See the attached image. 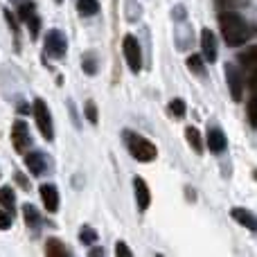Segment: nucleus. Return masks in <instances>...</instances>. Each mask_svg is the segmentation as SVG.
<instances>
[{
	"label": "nucleus",
	"mask_w": 257,
	"mask_h": 257,
	"mask_svg": "<svg viewBox=\"0 0 257 257\" xmlns=\"http://www.w3.org/2000/svg\"><path fill=\"white\" fill-rule=\"evenodd\" d=\"M187 70L194 72V75H205V63H203V57H199V54H190L187 57Z\"/></svg>",
	"instance_id": "f3484780"
},
{
	"label": "nucleus",
	"mask_w": 257,
	"mask_h": 257,
	"mask_svg": "<svg viewBox=\"0 0 257 257\" xmlns=\"http://www.w3.org/2000/svg\"><path fill=\"white\" fill-rule=\"evenodd\" d=\"M12 142H14V147H16V151H27V147H30V142H32L27 122H23V120L14 122V126H12Z\"/></svg>",
	"instance_id": "0eeeda50"
},
{
	"label": "nucleus",
	"mask_w": 257,
	"mask_h": 257,
	"mask_svg": "<svg viewBox=\"0 0 257 257\" xmlns=\"http://www.w3.org/2000/svg\"><path fill=\"white\" fill-rule=\"evenodd\" d=\"M45 52L52 59H63L68 52V41L61 30H48L45 32Z\"/></svg>",
	"instance_id": "39448f33"
},
{
	"label": "nucleus",
	"mask_w": 257,
	"mask_h": 257,
	"mask_svg": "<svg viewBox=\"0 0 257 257\" xmlns=\"http://www.w3.org/2000/svg\"><path fill=\"white\" fill-rule=\"evenodd\" d=\"M239 61L244 63L246 68H255V63H257V48H255V45H248V48H246V52L239 54Z\"/></svg>",
	"instance_id": "412c9836"
},
{
	"label": "nucleus",
	"mask_w": 257,
	"mask_h": 257,
	"mask_svg": "<svg viewBox=\"0 0 257 257\" xmlns=\"http://www.w3.org/2000/svg\"><path fill=\"white\" fill-rule=\"evenodd\" d=\"M77 9H79L81 16H95V14L99 12V3L97 0H79Z\"/></svg>",
	"instance_id": "a211bd4d"
},
{
	"label": "nucleus",
	"mask_w": 257,
	"mask_h": 257,
	"mask_svg": "<svg viewBox=\"0 0 257 257\" xmlns=\"http://www.w3.org/2000/svg\"><path fill=\"white\" fill-rule=\"evenodd\" d=\"M81 68H84L86 75H97L99 63H97V57H95V52H86L84 57H81Z\"/></svg>",
	"instance_id": "dca6fc26"
},
{
	"label": "nucleus",
	"mask_w": 257,
	"mask_h": 257,
	"mask_svg": "<svg viewBox=\"0 0 257 257\" xmlns=\"http://www.w3.org/2000/svg\"><path fill=\"white\" fill-rule=\"evenodd\" d=\"M84 111H86V117H88L90 124H97V122H99V115H97V106H95L93 99H88V102H86Z\"/></svg>",
	"instance_id": "b1692460"
},
{
	"label": "nucleus",
	"mask_w": 257,
	"mask_h": 257,
	"mask_svg": "<svg viewBox=\"0 0 257 257\" xmlns=\"http://www.w3.org/2000/svg\"><path fill=\"white\" fill-rule=\"evenodd\" d=\"M133 190H136V201H138V210L145 212L151 203V192H149V185L142 176H136L133 178Z\"/></svg>",
	"instance_id": "9d476101"
},
{
	"label": "nucleus",
	"mask_w": 257,
	"mask_h": 257,
	"mask_svg": "<svg viewBox=\"0 0 257 257\" xmlns=\"http://www.w3.org/2000/svg\"><path fill=\"white\" fill-rule=\"evenodd\" d=\"M223 72H226V81H228V88H230V95L235 102H241L244 97V72L239 70L237 63H226L223 66Z\"/></svg>",
	"instance_id": "20e7f679"
},
{
	"label": "nucleus",
	"mask_w": 257,
	"mask_h": 257,
	"mask_svg": "<svg viewBox=\"0 0 257 257\" xmlns=\"http://www.w3.org/2000/svg\"><path fill=\"white\" fill-rule=\"evenodd\" d=\"M54 3H63V0H54Z\"/></svg>",
	"instance_id": "2f4dec72"
},
{
	"label": "nucleus",
	"mask_w": 257,
	"mask_h": 257,
	"mask_svg": "<svg viewBox=\"0 0 257 257\" xmlns=\"http://www.w3.org/2000/svg\"><path fill=\"white\" fill-rule=\"evenodd\" d=\"M34 3H21L18 5V18H21L23 23H27L32 16H34Z\"/></svg>",
	"instance_id": "5701e85b"
},
{
	"label": "nucleus",
	"mask_w": 257,
	"mask_h": 257,
	"mask_svg": "<svg viewBox=\"0 0 257 257\" xmlns=\"http://www.w3.org/2000/svg\"><path fill=\"white\" fill-rule=\"evenodd\" d=\"M205 140H208V149L212 151V154H221V151H226V136H223L221 128L212 126L208 128V136H205Z\"/></svg>",
	"instance_id": "9b49d317"
},
{
	"label": "nucleus",
	"mask_w": 257,
	"mask_h": 257,
	"mask_svg": "<svg viewBox=\"0 0 257 257\" xmlns=\"http://www.w3.org/2000/svg\"><path fill=\"white\" fill-rule=\"evenodd\" d=\"M255 108H257V99H255V97H250L248 102H246V115H248L250 126H257V115H255Z\"/></svg>",
	"instance_id": "393cba45"
},
{
	"label": "nucleus",
	"mask_w": 257,
	"mask_h": 257,
	"mask_svg": "<svg viewBox=\"0 0 257 257\" xmlns=\"http://www.w3.org/2000/svg\"><path fill=\"white\" fill-rule=\"evenodd\" d=\"M34 120H36V126H39L41 136L45 138L48 142L54 140V124H52V115H50V108L45 104V99H34Z\"/></svg>",
	"instance_id": "7ed1b4c3"
},
{
	"label": "nucleus",
	"mask_w": 257,
	"mask_h": 257,
	"mask_svg": "<svg viewBox=\"0 0 257 257\" xmlns=\"http://www.w3.org/2000/svg\"><path fill=\"white\" fill-rule=\"evenodd\" d=\"M201 50H203V59L208 63L217 61V36L212 30H201Z\"/></svg>",
	"instance_id": "6e6552de"
},
{
	"label": "nucleus",
	"mask_w": 257,
	"mask_h": 257,
	"mask_svg": "<svg viewBox=\"0 0 257 257\" xmlns=\"http://www.w3.org/2000/svg\"><path fill=\"white\" fill-rule=\"evenodd\" d=\"M122 48H124V59L131 68V72H140L142 68V50H140V43L133 34H126L124 41H122Z\"/></svg>",
	"instance_id": "423d86ee"
},
{
	"label": "nucleus",
	"mask_w": 257,
	"mask_h": 257,
	"mask_svg": "<svg viewBox=\"0 0 257 257\" xmlns=\"http://www.w3.org/2000/svg\"><path fill=\"white\" fill-rule=\"evenodd\" d=\"M185 138H187V142L192 145V149H194L196 154L203 151V140H201V133H199V128L196 126H187L185 128Z\"/></svg>",
	"instance_id": "2eb2a0df"
},
{
	"label": "nucleus",
	"mask_w": 257,
	"mask_h": 257,
	"mask_svg": "<svg viewBox=\"0 0 257 257\" xmlns=\"http://www.w3.org/2000/svg\"><path fill=\"white\" fill-rule=\"evenodd\" d=\"M27 27H30V36L32 39H36V36H39V30H41V18L34 14V16L27 21Z\"/></svg>",
	"instance_id": "bb28decb"
},
{
	"label": "nucleus",
	"mask_w": 257,
	"mask_h": 257,
	"mask_svg": "<svg viewBox=\"0 0 257 257\" xmlns=\"http://www.w3.org/2000/svg\"><path fill=\"white\" fill-rule=\"evenodd\" d=\"M25 165H27V169H30L34 176H41V174L45 172V158H43L41 151H32V154H27L25 156Z\"/></svg>",
	"instance_id": "ddd939ff"
},
{
	"label": "nucleus",
	"mask_w": 257,
	"mask_h": 257,
	"mask_svg": "<svg viewBox=\"0 0 257 257\" xmlns=\"http://www.w3.org/2000/svg\"><path fill=\"white\" fill-rule=\"evenodd\" d=\"M0 203L5 205V208L14 210V205H16V194H14L12 187H0Z\"/></svg>",
	"instance_id": "aec40b11"
},
{
	"label": "nucleus",
	"mask_w": 257,
	"mask_h": 257,
	"mask_svg": "<svg viewBox=\"0 0 257 257\" xmlns=\"http://www.w3.org/2000/svg\"><path fill=\"white\" fill-rule=\"evenodd\" d=\"M88 255H90V257H102V255H104V248H102V246H93Z\"/></svg>",
	"instance_id": "7c9ffc66"
},
{
	"label": "nucleus",
	"mask_w": 257,
	"mask_h": 257,
	"mask_svg": "<svg viewBox=\"0 0 257 257\" xmlns=\"http://www.w3.org/2000/svg\"><path fill=\"white\" fill-rule=\"evenodd\" d=\"M79 239H81V244L93 246L95 241H97V232H95V228H90V226H81V230H79Z\"/></svg>",
	"instance_id": "4be33fe9"
},
{
	"label": "nucleus",
	"mask_w": 257,
	"mask_h": 257,
	"mask_svg": "<svg viewBox=\"0 0 257 257\" xmlns=\"http://www.w3.org/2000/svg\"><path fill=\"white\" fill-rule=\"evenodd\" d=\"M219 27H221L223 41H226L228 45H232V48L244 45L246 41L253 36V27H250L239 14L230 12V9H226V12L219 14Z\"/></svg>",
	"instance_id": "f257e3e1"
},
{
	"label": "nucleus",
	"mask_w": 257,
	"mask_h": 257,
	"mask_svg": "<svg viewBox=\"0 0 257 257\" xmlns=\"http://www.w3.org/2000/svg\"><path fill=\"white\" fill-rule=\"evenodd\" d=\"M9 228H12V217L0 208V230H9Z\"/></svg>",
	"instance_id": "cd10ccee"
},
{
	"label": "nucleus",
	"mask_w": 257,
	"mask_h": 257,
	"mask_svg": "<svg viewBox=\"0 0 257 257\" xmlns=\"http://www.w3.org/2000/svg\"><path fill=\"white\" fill-rule=\"evenodd\" d=\"M230 217L235 219L239 226H244L246 230H250V232H255V228H257V219H255V214L250 212V210H246V208H232L230 210Z\"/></svg>",
	"instance_id": "f8f14e48"
},
{
	"label": "nucleus",
	"mask_w": 257,
	"mask_h": 257,
	"mask_svg": "<svg viewBox=\"0 0 257 257\" xmlns=\"http://www.w3.org/2000/svg\"><path fill=\"white\" fill-rule=\"evenodd\" d=\"M115 255H120V257H131V248H128L124 241H117V244H115Z\"/></svg>",
	"instance_id": "c85d7f7f"
},
{
	"label": "nucleus",
	"mask_w": 257,
	"mask_h": 257,
	"mask_svg": "<svg viewBox=\"0 0 257 257\" xmlns=\"http://www.w3.org/2000/svg\"><path fill=\"white\" fill-rule=\"evenodd\" d=\"M169 111H172L174 117H183V115H185V102H183V99H172Z\"/></svg>",
	"instance_id": "a878e982"
},
{
	"label": "nucleus",
	"mask_w": 257,
	"mask_h": 257,
	"mask_svg": "<svg viewBox=\"0 0 257 257\" xmlns=\"http://www.w3.org/2000/svg\"><path fill=\"white\" fill-rule=\"evenodd\" d=\"M23 217H25L27 226H32V228H36L39 221H41V217H39V212H36L34 205H23Z\"/></svg>",
	"instance_id": "6ab92c4d"
},
{
	"label": "nucleus",
	"mask_w": 257,
	"mask_h": 257,
	"mask_svg": "<svg viewBox=\"0 0 257 257\" xmlns=\"http://www.w3.org/2000/svg\"><path fill=\"white\" fill-rule=\"evenodd\" d=\"M39 190H41V201H43L45 210H48L50 214H54L59 210V190L52 183H43Z\"/></svg>",
	"instance_id": "1a4fd4ad"
},
{
	"label": "nucleus",
	"mask_w": 257,
	"mask_h": 257,
	"mask_svg": "<svg viewBox=\"0 0 257 257\" xmlns=\"http://www.w3.org/2000/svg\"><path fill=\"white\" fill-rule=\"evenodd\" d=\"M5 18H7V23H9V27H12V32L16 34V32H18V27H16V18H14L12 14H9V9H5Z\"/></svg>",
	"instance_id": "c756f323"
},
{
	"label": "nucleus",
	"mask_w": 257,
	"mask_h": 257,
	"mask_svg": "<svg viewBox=\"0 0 257 257\" xmlns=\"http://www.w3.org/2000/svg\"><path fill=\"white\" fill-rule=\"evenodd\" d=\"M45 255L48 257H63V255H68V250H66V246H63L61 239L50 237V239L45 241Z\"/></svg>",
	"instance_id": "4468645a"
},
{
	"label": "nucleus",
	"mask_w": 257,
	"mask_h": 257,
	"mask_svg": "<svg viewBox=\"0 0 257 257\" xmlns=\"http://www.w3.org/2000/svg\"><path fill=\"white\" fill-rule=\"evenodd\" d=\"M124 140H126V147L131 151V156L140 163H151L156 160L158 156V149H156L154 142H149L147 138L138 136V133H131V131H124Z\"/></svg>",
	"instance_id": "f03ea898"
}]
</instances>
